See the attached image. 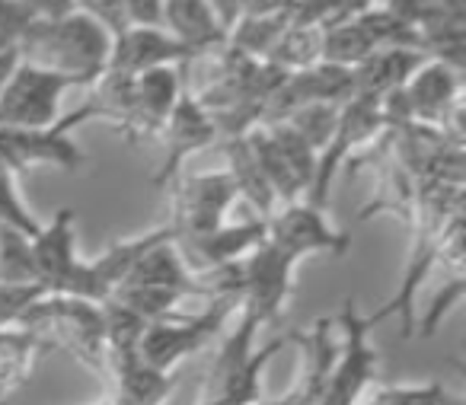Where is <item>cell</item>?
Returning a JSON list of instances; mask_svg holds the SVG:
<instances>
[{
    "mask_svg": "<svg viewBox=\"0 0 466 405\" xmlns=\"http://www.w3.org/2000/svg\"><path fill=\"white\" fill-rule=\"evenodd\" d=\"M438 275L441 284L431 294L425 307V316L419 319V335L421 339H431L438 332V326L460 307L466 290V220H457V224L447 230L444 243L438 249V258H434V271L431 278Z\"/></svg>",
    "mask_w": 466,
    "mask_h": 405,
    "instance_id": "21",
    "label": "cell"
},
{
    "mask_svg": "<svg viewBox=\"0 0 466 405\" xmlns=\"http://www.w3.org/2000/svg\"><path fill=\"white\" fill-rule=\"evenodd\" d=\"M103 322H106V358L109 354H131L141 345V335L147 329V319L128 309L118 300H103Z\"/></svg>",
    "mask_w": 466,
    "mask_h": 405,
    "instance_id": "33",
    "label": "cell"
},
{
    "mask_svg": "<svg viewBox=\"0 0 466 405\" xmlns=\"http://www.w3.org/2000/svg\"><path fill=\"white\" fill-rule=\"evenodd\" d=\"M48 351L52 348L29 329H0V405H10V399L29 383L35 364Z\"/></svg>",
    "mask_w": 466,
    "mask_h": 405,
    "instance_id": "27",
    "label": "cell"
},
{
    "mask_svg": "<svg viewBox=\"0 0 466 405\" xmlns=\"http://www.w3.org/2000/svg\"><path fill=\"white\" fill-rule=\"evenodd\" d=\"M211 4H214V10L224 16L227 26H230L237 16H240V0H211Z\"/></svg>",
    "mask_w": 466,
    "mask_h": 405,
    "instance_id": "39",
    "label": "cell"
},
{
    "mask_svg": "<svg viewBox=\"0 0 466 405\" xmlns=\"http://www.w3.org/2000/svg\"><path fill=\"white\" fill-rule=\"evenodd\" d=\"M266 237L291 252L298 262L310 256L342 258L351 249V233L332 227L326 220V211L307 205V201H291V205L275 208L272 218L266 220Z\"/></svg>",
    "mask_w": 466,
    "mask_h": 405,
    "instance_id": "13",
    "label": "cell"
},
{
    "mask_svg": "<svg viewBox=\"0 0 466 405\" xmlns=\"http://www.w3.org/2000/svg\"><path fill=\"white\" fill-rule=\"evenodd\" d=\"M332 322L339 329V354L317 405H358L364 392L377 383V367H380V354L370 341L374 326L358 309L355 297H345Z\"/></svg>",
    "mask_w": 466,
    "mask_h": 405,
    "instance_id": "6",
    "label": "cell"
},
{
    "mask_svg": "<svg viewBox=\"0 0 466 405\" xmlns=\"http://www.w3.org/2000/svg\"><path fill=\"white\" fill-rule=\"evenodd\" d=\"M0 281H35L29 237L0 224Z\"/></svg>",
    "mask_w": 466,
    "mask_h": 405,
    "instance_id": "35",
    "label": "cell"
},
{
    "mask_svg": "<svg viewBox=\"0 0 466 405\" xmlns=\"http://www.w3.org/2000/svg\"><path fill=\"white\" fill-rule=\"evenodd\" d=\"M214 147L224 154L227 163V176H230L233 188H237V201H247L262 220L272 218V211L279 208L275 201V192L268 188L266 173H262L259 160H256L253 147H249L247 135H237V137H220Z\"/></svg>",
    "mask_w": 466,
    "mask_h": 405,
    "instance_id": "25",
    "label": "cell"
},
{
    "mask_svg": "<svg viewBox=\"0 0 466 405\" xmlns=\"http://www.w3.org/2000/svg\"><path fill=\"white\" fill-rule=\"evenodd\" d=\"M90 405H112L109 399H103V402H90Z\"/></svg>",
    "mask_w": 466,
    "mask_h": 405,
    "instance_id": "40",
    "label": "cell"
},
{
    "mask_svg": "<svg viewBox=\"0 0 466 405\" xmlns=\"http://www.w3.org/2000/svg\"><path fill=\"white\" fill-rule=\"evenodd\" d=\"M0 224L14 227V230L26 233V237H35L42 227V220L29 211L20 195V173L4 157H0Z\"/></svg>",
    "mask_w": 466,
    "mask_h": 405,
    "instance_id": "34",
    "label": "cell"
},
{
    "mask_svg": "<svg viewBox=\"0 0 466 405\" xmlns=\"http://www.w3.org/2000/svg\"><path fill=\"white\" fill-rule=\"evenodd\" d=\"M195 55L186 46L173 39L163 26H128L118 35H112V52H109V71L122 74H147L157 67H179L192 65Z\"/></svg>",
    "mask_w": 466,
    "mask_h": 405,
    "instance_id": "20",
    "label": "cell"
},
{
    "mask_svg": "<svg viewBox=\"0 0 466 405\" xmlns=\"http://www.w3.org/2000/svg\"><path fill=\"white\" fill-rule=\"evenodd\" d=\"M400 93L412 122L438 128L447 112L463 103V67L441 58H421Z\"/></svg>",
    "mask_w": 466,
    "mask_h": 405,
    "instance_id": "18",
    "label": "cell"
},
{
    "mask_svg": "<svg viewBox=\"0 0 466 405\" xmlns=\"http://www.w3.org/2000/svg\"><path fill=\"white\" fill-rule=\"evenodd\" d=\"M23 329L35 332L52 351H65L96 377L106 373L103 303L71 294H42L23 316Z\"/></svg>",
    "mask_w": 466,
    "mask_h": 405,
    "instance_id": "4",
    "label": "cell"
},
{
    "mask_svg": "<svg viewBox=\"0 0 466 405\" xmlns=\"http://www.w3.org/2000/svg\"><path fill=\"white\" fill-rule=\"evenodd\" d=\"M319 55H323V26H285V33L268 48L266 61L279 71L294 74L319 65Z\"/></svg>",
    "mask_w": 466,
    "mask_h": 405,
    "instance_id": "29",
    "label": "cell"
},
{
    "mask_svg": "<svg viewBox=\"0 0 466 405\" xmlns=\"http://www.w3.org/2000/svg\"><path fill=\"white\" fill-rule=\"evenodd\" d=\"M288 345L298 348V377H294L291 390H285L279 399L266 405H317L319 396L326 390V380L332 373L339 354V329L332 322V316H319L317 322L304 329H291Z\"/></svg>",
    "mask_w": 466,
    "mask_h": 405,
    "instance_id": "14",
    "label": "cell"
},
{
    "mask_svg": "<svg viewBox=\"0 0 466 405\" xmlns=\"http://www.w3.org/2000/svg\"><path fill=\"white\" fill-rule=\"evenodd\" d=\"M109 52L112 35L77 10L65 16H35L20 39V55L26 65L65 74L84 90L106 71Z\"/></svg>",
    "mask_w": 466,
    "mask_h": 405,
    "instance_id": "3",
    "label": "cell"
},
{
    "mask_svg": "<svg viewBox=\"0 0 466 405\" xmlns=\"http://www.w3.org/2000/svg\"><path fill=\"white\" fill-rule=\"evenodd\" d=\"M46 294L35 281H0V329L23 326V316Z\"/></svg>",
    "mask_w": 466,
    "mask_h": 405,
    "instance_id": "36",
    "label": "cell"
},
{
    "mask_svg": "<svg viewBox=\"0 0 466 405\" xmlns=\"http://www.w3.org/2000/svg\"><path fill=\"white\" fill-rule=\"evenodd\" d=\"M453 405H463V396H460V399H457V402H453Z\"/></svg>",
    "mask_w": 466,
    "mask_h": 405,
    "instance_id": "41",
    "label": "cell"
},
{
    "mask_svg": "<svg viewBox=\"0 0 466 405\" xmlns=\"http://www.w3.org/2000/svg\"><path fill=\"white\" fill-rule=\"evenodd\" d=\"M457 399L460 396H453L441 380H425V383H374L358 405H453Z\"/></svg>",
    "mask_w": 466,
    "mask_h": 405,
    "instance_id": "31",
    "label": "cell"
},
{
    "mask_svg": "<svg viewBox=\"0 0 466 405\" xmlns=\"http://www.w3.org/2000/svg\"><path fill=\"white\" fill-rule=\"evenodd\" d=\"M157 141L163 144V160L157 163L150 182L160 186V188H167L169 182L182 173V167H186L188 157L198 154V150H205V147H214V144L220 141V135H218V125L211 122V116L201 109V103L195 99V93L186 86L182 96L176 99V106H173V112H169L163 131L157 135Z\"/></svg>",
    "mask_w": 466,
    "mask_h": 405,
    "instance_id": "15",
    "label": "cell"
},
{
    "mask_svg": "<svg viewBox=\"0 0 466 405\" xmlns=\"http://www.w3.org/2000/svg\"><path fill=\"white\" fill-rule=\"evenodd\" d=\"M247 141L259 160L262 173H266L268 188L275 192V201L279 205L304 201L313 182L317 154L281 122L256 125L247 131Z\"/></svg>",
    "mask_w": 466,
    "mask_h": 405,
    "instance_id": "10",
    "label": "cell"
},
{
    "mask_svg": "<svg viewBox=\"0 0 466 405\" xmlns=\"http://www.w3.org/2000/svg\"><path fill=\"white\" fill-rule=\"evenodd\" d=\"M167 188L173 198L167 220V227L173 230V243H186V239H195L227 224V214L237 201V188H233L227 169H214V173H186L182 169Z\"/></svg>",
    "mask_w": 466,
    "mask_h": 405,
    "instance_id": "9",
    "label": "cell"
},
{
    "mask_svg": "<svg viewBox=\"0 0 466 405\" xmlns=\"http://www.w3.org/2000/svg\"><path fill=\"white\" fill-rule=\"evenodd\" d=\"M457 220H463V182L453 179H425L415 192L412 211H409V249L402 258V275L393 297L368 313L370 326H380L387 319H400L402 339L415 335V294L425 288L434 271V258L444 243L447 230Z\"/></svg>",
    "mask_w": 466,
    "mask_h": 405,
    "instance_id": "1",
    "label": "cell"
},
{
    "mask_svg": "<svg viewBox=\"0 0 466 405\" xmlns=\"http://www.w3.org/2000/svg\"><path fill=\"white\" fill-rule=\"evenodd\" d=\"M163 0H125L128 26H160Z\"/></svg>",
    "mask_w": 466,
    "mask_h": 405,
    "instance_id": "38",
    "label": "cell"
},
{
    "mask_svg": "<svg viewBox=\"0 0 466 405\" xmlns=\"http://www.w3.org/2000/svg\"><path fill=\"white\" fill-rule=\"evenodd\" d=\"M160 26L173 35L179 46L198 58H208L227 46V23L214 10L211 0H163Z\"/></svg>",
    "mask_w": 466,
    "mask_h": 405,
    "instance_id": "23",
    "label": "cell"
},
{
    "mask_svg": "<svg viewBox=\"0 0 466 405\" xmlns=\"http://www.w3.org/2000/svg\"><path fill=\"white\" fill-rule=\"evenodd\" d=\"M67 90H77V80L20 61L0 86V128H46L58 118Z\"/></svg>",
    "mask_w": 466,
    "mask_h": 405,
    "instance_id": "12",
    "label": "cell"
},
{
    "mask_svg": "<svg viewBox=\"0 0 466 405\" xmlns=\"http://www.w3.org/2000/svg\"><path fill=\"white\" fill-rule=\"evenodd\" d=\"M33 249L35 284L48 294H67L74 288L84 258L77 256V214L74 208H58L48 224L39 227L35 237H29Z\"/></svg>",
    "mask_w": 466,
    "mask_h": 405,
    "instance_id": "17",
    "label": "cell"
},
{
    "mask_svg": "<svg viewBox=\"0 0 466 405\" xmlns=\"http://www.w3.org/2000/svg\"><path fill=\"white\" fill-rule=\"evenodd\" d=\"M298 258L281 249L272 239H262L247 258H243V281H240V313L256 319L262 329L279 322L288 297L294 290V271Z\"/></svg>",
    "mask_w": 466,
    "mask_h": 405,
    "instance_id": "11",
    "label": "cell"
},
{
    "mask_svg": "<svg viewBox=\"0 0 466 405\" xmlns=\"http://www.w3.org/2000/svg\"><path fill=\"white\" fill-rule=\"evenodd\" d=\"M266 239V220H243V224H220L186 243H176L182 256H192L201 268H220V265L243 262L256 246Z\"/></svg>",
    "mask_w": 466,
    "mask_h": 405,
    "instance_id": "24",
    "label": "cell"
},
{
    "mask_svg": "<svg viewBox=\"0 0 466 405\" xmlns=\"http://www.w3.org/2000/svg\"><path fill=\"white\" fill-rule=\"evenodd\" d=\"M259 405H266V402H259Z\"/></svg>",
    "mask_w": 466,
    "mask_h": 405,
    "instance_id": "42",
    "label": "cell"
},
{
    "mask_svg": "<svg viewBox=\"0 0 466 405\" xmlns=\"http://www.w3.org/2000/svg\"><path fill=\"white\" fill-rule=\"evenodd\" d=\"M339 109H342L339 103H307V106L291 109L285 118H279V122L285 125V128H291L313 154H319V150L326 147V141L332 137V131H336Z\"/></svg>",
    "mask_w": 466,
    "mask_h": 405,
    "instance_id": "32",
    "label": "cell"
},
{
    "mask_svg": "<svg viewBox=\"0 0 466 405\" xmlns=\"http://www.w3.org/2000/svg\"><path fill=\"white\" fill-rule=\"evenodd\" d=\"M188 65L179 67H157V71L137 74L135 90H131V106L125 122L118 125V137H125L128 144L141 141H157V135L167 125L169 112H173L176 99L182 96V90L188 86Z\"/></svg>",
    "mask_w": 466,
    "mask_h": 405,
    "instance_id": "16",
    "label": "cell"
},
{
    "mask_svg": "<svg viewBox=\"0 0 466 405\" xmlns=\"http://www.w3.org/2000/svg\"><path fill=\"white\" fill-rule=\"evenodd\" d=\"M285 26L288 23L279 10H268V14H240L230 23V29H227V46H230L233 52L266 61L268 48L285 33Z\"/></svg>",
    "mask_w": 466,
    "mask_h": 405,
    "instance_id": "28",
    "label": "cell"
},
{
    "mask_svg": "<svg viewBox=\"0 0 466 405\" xmlns=\"http://www.w3.org/2000/svg\"><path fill=\"white\" fill-rule=\"evenodd\" d=\"M355 96V84H351V71L349 67H336V65H310L304 71H294V74H285L281 86L272 93L266 106V122H279L285 118L291 109L298 106H307V103H339L342 106L345 99Z\"/></svg>",
    "mask_w": 466,
    "mask_h": 405,
    "instance_id": "19",
    "label": "cell"
},
{
    "mask_svg": "<svg viewBox=\"0 0 466 405\" xmlns=\"http://www.w3.org/2000/svg\"><path fill=\"white\" fill-rule=\"evenodd\" d=\"M233 326L224 329L220 345L201 380L198 405H259L262 373L275 360L281 348H288V335H275L259 345V322L247 313H233Z\"/></svg>",
    "mask_w": 466,
    "mask_h": 405,
    "instance_id": "2",
    "label": "cell"
},
{
    "mask_svg": "<svg viewBox=\"0 0 466 405\" xmlns=\"http://www.w3.org/2000/svg\"><path fill=\"white\" fill-rule=\"evenodd\" d=\"M237 309H240V297L233 294L205 300V307L198 313L176 309V313L163 316V319L147 322V329L141 335V345H137V354L147 364L176 373V367L182 360L211 348V341H218L224 335V329L233 322Z\"/></svg>",
    "mask_w": 466,
    "mask_h": 405,
    "instance_id": "5",
    "label": "cell"
},
{
    "mask_svg": "<svg viewBox=\"0 0 466 405\" xmlns=\"http://www.w3.org/2000/svg\"><path fill=\"white\" fill-rule=\"evenodd\" d=\"M374 52L370 39L364 35V29L358 26V20H336V23H326L323 26V55L319 61L326 65H336V67H358L368 55Z\"/></svg>",
    "mask_w": 466,
    "mask_h": 405,
    "instance_id": "30",
    "label": "cell"
},
{
    "mask_svg": "<svg viewBox=\"0 0 466 405\" xmlns=\"http://www.w3.org/2000/svg\"><path fill=\"white\" fill-rule=\"evenodd\" d=\"M425 55L412 52V48H374L358 67H351V84H355V96L380 99L387 93L400 90L409 80V74L421 65Z\"/></svg>",
    "mask_w": 466,
    "mask_h": 405,
    "instance_id": "26",
    "label": "cell"
},
{
    "mask_svg": "<svg viewBox=\"0 0 466 405\" xmlns=\"http://www.w3.org/2000/svg\"><path fill=\"white\" fill-rule=\"evenodd\" d=\"M74 10L90 16L93 23H99L109 35H118L122 29H128L125 0H74Z\"/></svg>",
    "mask_w": 466,
    "mask_h": 405,
    "instance_id": "37",
    "label": "cell"
},
{
    "mask_svg": "<svg viewBox=\"0 0 466 405\" xmlns=\"http://www.w3.org/2000/svg\"><path fill=\"white\" fill-rule=\"evenodd\" d=\"M103 380L112 405H163L176 390V373L147 364L137 351L109 354Z\"/></svg>",
    "mask_w": 466,
    "mask_h": 405,
    "instance_id": "22",
    "label": "cell"
},
{
    "mask_svg": "<svg viewBox=\"0 0 466 405\" xmlns=\"http://www.w3.org/2000/svg\"><path fill=\"white\" fill-rule=\"evenodd\" d=\"M383 128H387V125H383L380 99H370V96L345 99L342 109H339L336 131H332V137L326 141V147L317 154L310 192H307V198H304L307 205L326 211V201H329V192H332V186H336L339 173H342Z\"/></svg>",
    "mask_w": 466,
    "mask_h": 405,
    "instance_id": "7",
    "label": "cell"
},
{
    "mask_svg": "<svg viewBox=\"0 0 466 405\" xmlns=\"http://www.w3.org/2000/svg\"><path fill=\"white\" fill-rule=\"evenodd\" d=\"M90 106L58 116L46 128H0V157L16 169L26 173L33 167H55L65 173H80L86 167V154L74 144V128L84 122H93Z\"/></svg>",
    "mask_w": 466,
    "mask_h": 405,
    "instance_id": "8",
    "label": "cell"
}]
</instances>
